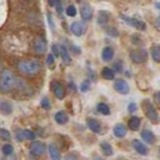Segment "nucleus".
<instances>
[{
    "instance_id": "nucleus-17",
    "label": "nucleus",
    "mask_w": 160,
    "mask_h": 160,
    "mask_svg": "<svg viewBox=\"0 0 160 160\" xmlns=\"http://www.w3.org/2000/svg\"><path fill=\"white\" fill-rule=\"evenodd\" d=\"M0 111L4 115H9L13 111L12 104L6 100H0Z\"/></svg>"
},
{
    "instance_id": "nucleus-21",
    "label": "nucleus",
    "mask_w": 160,
    "mask_h": 160,
    "mask_svg": "<svg viewBox=\"0 0 160 160\" xmlns=\"http://www.w3.org/2000/svg\"><path fill=\"white\" fill-rule=\"evenodd\" d=\"M140 124H141V119L138 116H132L128 121V127L132 131H137L140 127Z\"/></svg>"
},
{
    "instance_id": "nucleus-32",
    "label": "nucleus",
    "mask_w": 160,
    "mask_h": 160,
    "mask_svg": "<svg viewBox=\"0 0 160 160\" xmlns=\"http://www.w3.org/2000/svg\"><path fill=\"white\" fill-rule=\"evenodd\" d=\"M113 70L115 72L117 73H121L122 70H123V65H122V62L119 61V60H117V61H115L113 63Z\"/></svg>"
},
{
    "instance_id": "nucleus-6",
    "label": "nucleus",
    "mask_w": 160,
    "mask_h": 160,
    "mask_svg": "<svg viewBox=\"0 0 160 160\" xmlns=\"http://www.w3.org/2000/svg\"><path fill=\"white\" fill-rule=\"evenodd\" d=\"M45 151H46V146H45V144L43 142H40V141L33 142L29 147V152L34 157L42 156L45 153Z\"/></svg>"
},
{
    "instance_id": "nucleus-35",
    "label": "nucleus",
    "mask_w": 160,
    "mask_h": 160,
    "mask_svg": "<svg viewBox=\"0 0 160 160\" xmlns=\"http://www.w3.org/2000/svg\"><path fill=\"white\" fill-rule=\"evenodd\" d=\"M89 87H90L89 81L88 80H84V81L81 83V85H80V90H81L82 92H87L89 90Z\"/></svg>"
},
{
    "instance_id": "nucleus-1",
    "label": "nucleus",
    "mask_w": 160,
    "mask_h": 160,
    "mask_svg": "<svg viewBox=\"0 0 160 160\" xmlns=\"http://www.w3.org/2000/svg\"><path fill=\"white\" fill-rule=\"evenodd\" d=\"M16 84V78L14 77L11 71L9 70H4L0 74V91L2 92H9L14 88Z\"/></svg>"
},
{
    "instance_id": "nucleus-29",
    "label": "nucleus",
    "mask_w": 160,
    "mask_h": 160,
    "mask_svg": "<svg viewBox=\"0 0 160 160\" xmlns=\"http://www.w3.org/2000/svg\"><path fill=\"white\" fill-rule=\"evenodd\" d=\"M0 137L5 141H9L11 140V133L6 129H0Z\"/></svg>"
},
{
    "instance_id": "nucleus-34",
    "label": "nucleus",
    "mask_w": 160,
    "mask_h": 160,
    "mask_svg": "<svg viewBox=\"0 0 160 160\" xmlns=\"http://www.w3.org/2000/svg\"><path fill=\"white\" fill-rule=\"evenodd\" d=\"M51 50H52V54L54 55L55 57L60 56V47H59V45H57V44H52Z\"/></svg>"
},
{
    "instance_id": "nucleus-18",
    "label": "nucleus",
    "mask_w": 160,
    "mask_h": 160,
    "mask_svg": "<svg viewBox=\"0 0 160 160\" xmlns=\"http://www.w3.org/2000/svg\"><path fill=\"white\" fill-rule=\"evenodd\" d=\"M140 136H141V138L148 144H152L155 141V135L153 134L152 131H150V130H148V129L142 130Z\"/></svg>"
},
{
    "instance_id": "nucleus-16",
    "label": "nucleus",
    "mask_w": 160,
    "mask_h": 160,
    "mask_svg": "<svg viewBox=\"0 0 160 160\" xmlns=\"http://www.w3.org/2000/svg\"><path fill=\"white\" fill-rule=\"evenodd\" d=\"M54 120H55V122H56L57 124L64 125V124H66L69 121V117L64 111L60 110V111L56 112V114L54 115Z\"/></svg>"
},
{
    "instance_id": "nucleus-5",
    "label": "nucleus",
    "mask_w": 160,
    "mask_h": 160,
    "mask_svg": "<svg viewBox=\"0 0 160 160\" xmlns=\"http://www.w3.org/2000/svg\"><path fill=\"white\" fill-rule=\"evenodd\" d=\"M120 18H121L127 25H129V26H131V27L137 29V30H140V31H144V30L146 29V24H145L143 21H141V20H139V19L130 17V16L123 15V14L120 15Z\"/></svg>"
},
{
    "instance_id": "nucleus-33",
    "label": "nucleus",
    "mask_w": 160,
    "mask_h": 160,
    "mask_svg": "<svg viewBox=\"0 0 160 160\" xmlns=\"http://www.w3.org/2000/svg\"><path fill=\"white\" fill-rule=\"evenodd\" d=\"M40 105H41V107L45 110H49L50 108H51V105H50V101L49 99L47 97H44L42 98L41 102H40Z\"/></svg>"
},
{
    "instance_id": "nucleus-12",
    "label": "nucleus",
    "mask_w": 160,
    "mask_h": 160,
    "mask_svg": "<svg viewBox=\"0 0 160 160\" xmlns=\"http://www.w3.org/2000/svg\"><path fill=\"white\" fill-rule=\"evenodd\" d=\"M86 124H87V127L91 130L92 132L96 133V134L101 132V124H100L96 119L88 118L86 120Z\"/></svg>"
},
{
    "instance_id": "nucleus-41",
    "label": "nucleus",
    "mask_w": 160,
    "mask_h": 160,
    "mask_svg": "<svg viewBox=\"0 0 160 160\" xmlns=\"http://www.w3.org/2000/svg\"><path fill=\"white\" fill-rule=\"evenodd\" d=\"M155 26H156V28L160 31V15L157 17V19H156V22H155Z\"/></svg>"
},
{
    "instance_id": "nucleus-42",
    "label": "nucleus",
    "mask_w": 160,
    "mask_h": 160,
    "mask_svg": "<svg viewBox=\"0 0 160 160\" xmlns=\"http://www.w3.org/2000/svg\"><path fill=\"white\" fill-rule=\"evenodd\" d=\"M48 4L50 5V6H54L55 5V0H47Z\"/></svg>"
},
{
    "instance_id": "nucleus-38",
    "label": "nucleus",
    "mask_w": 160,
    "mask_h": 160,
    "mask_svg": "<svg viewBox=\"0 0 160 160\" xmlns=\"http://www.w3.org/2000/svg\"><path fill=\"white\" fill-rule=\"evenodd\" d=\"M127 109H128V111H129L130 113L135 112V111H136V110H137V105H136V103H134V102H130V103L128 104Z\"/></svg>"
},
{
    "instance_id": "nucleus-15",
    "label": "nucleus",
    "mask_w": 160,
    "mask_h": 160,
    "mask_svg": "<svg viewBox=\"0 0 160 160\" xmlns=\"http://www.w3.org/2000/svg\"><path fill=\"white\" fill-rule=\"evenodd\" d=\"M113 133L117 138H123L127 134V128L122 123H118L113 128Z\"/></svg>"
},
{
    "instance_id": "nucleus-25",
    "label": "nucleus",
    "mask_w": 160,
    "mask_h": 160,
    "mask_svg": "<svg viewBox=\"0 0 160 160\" xmlns=\"http://www.w3.org/2000/svg\"><path fill=\"white\" fill-rule=\"evenodd\" d=\"M48 151H49V155L53 160H59L61 158V155H60V152L58 148L55 146L54 144H49L48 146Z\"/></svg>"
},
{
    "instance_id": "nucleus-40",
    "label": "nucleus",
    "mask_w": 160,
    "mask_h": 160,
    "mask_svg": "<svg viewBox=\"0 0 160 160\" xmlns=\"http://www.w3.org/2000/svg\"><path fill=\"white\" fill-rule=\"evenodd\" d=\"M155 101H156V104L158 106H160V90L155 94Z\"/></svg>"
},
{
    "instance_id": "nucleus-22",
    "label": "nucleus",
    "mask_w": 160,
    "mask_h": 160,
    "mask_svg": "<svg viewBox=\"0 0 160 160\" xmlns=\"http://www.w3.org/2000/svg\"><path fill=\"white\" fill-rule=\"evenodd\" d=\"M109 20V14L108 12L104 11V10H100L98 12V17H97V23L100 26H104L108 23Z\"/></svg>"
},
{
    "instance_id": "nucleus-43",
    "label": "nucleus",
    "mask_w": 160,
    "mask_h": 160,
    "mask_svg": "<svg viewBox=\"0 0 160 160\" xmlns=\"http://www.w3.org/2000/svg\"><path fill=\"white\" fill-rule=\"evenodd\" d=\"M155 6H156L157 9L160 10V2H156V3H155Z\"/></svg>"
},
{
    "instance_id": "nucleus-30",
    "label": "nucleus",
    "mask_w": 160,
    "mask_h": 160,
    "mask_svg": "<svg viewBox=\"0 0 160 160\" xmlns=\"http://www.w3.org/2000/svg\"><path fill=\"white\" fill-rule=\"evenodd\" d=\"M106 33L109 35V36H111V37H118L119 36V32H118V30L113 27V26H109L106 28Z\"/></svg>"
},
{
    "instance_id": "nucleus-3",
    "label": "nucleus",
    "mask_w": 160,
    "mask_h": 160,
    "mask_svg": "<svg viewBox=\"0 0 160 160\" xmlns=\"http://www.w3.org/2000/svg\"><path fill=\"white\" fill-rule=\"evenodd\" d=\"M141 108L143 110L145 116L150 120V122L153 124H158L160 122L159 114L157 112V110L153 106V104L150 102V100L148 99L143 100L141 103Z\"/></svg>"
},
{
    "instance_id": "nucleus-39",
    "label": "nucleus",
    "mask_w": 160,
    "mask_h": 160,
    "mask_svg": "<svg viewBox=\"0 0 160 160\" xmlns=\"http://www.w3.org/2000/svg\"><path fill=\"white\" fill-rule=\"evenodd\" d=\"M47 21H48V24H49V26L51 29H54V21H53V18H52V15L48 13L47 14Z\"/></svg>"
},
{
    "instance_id": "nucleus-2",
    "label": "nucleus",
    "mask_w": 160,
    "mask_h": 160,
    "mask_svg": "<svg viewBox=\"0 0 160 160\" xmlns=\"http://www.w3.org/2000/svg\"><path fill=\"white\" fill-rule=\"evenodd\" d=\"M18 68L22 73L28 75H35L40 71L41 64L36 59H28L20 62L18 64Z\"/></svg>"
},
{
    "instance_id": "nucleus-24",
    "label": "nucleus",
    "mask_w": 160,
    "mask_h": 160,
    "mask_svg": "<svg viewBox=\"0 0 160 160\" xmlns=\"http://www.w3.org/2000/svg\"><path fill=\"white\" fill-rule=\"evenodd\" d=\"M100 149H101L102 153L105 155V156H111V155L113 154L112 146L106 141H102L101 143H100Z\"/></svg>"
},
{
    "instance_id": "nucleus-9",
    "label": "nucleus",
    "mask_w": 160,
    "mask_h": 160,
    "mask_svg": "<svg viewBox=\"0 0 160 160\" xmlns=\"http://www.w3.org/2000/svg\"><path fill=\"white\" fill-rule=\"evenodd\" d=\"M132 145L135 151L140 155H144L145 156V155H147L149 152V149L146 147V145L143 144L141 141H139L138 139H134L132 141Z\"/></svg>"
},
{
    "instance_id": "nucleus-8",
    "label": "nucleus",
    "mask_w": 160,
    "mask_h": 160,
    "mask_svg": "<svg viewBox=\"0 0 160 160\" xmlns=\"http://www.w3.org/2000/svg\"><path fill=\"white\" fill-rule=\"evenodd\" d=\"M51 89L54 93V95L56 96L57 99L62 100L65 96V91H64V87L62 86V84L58 82V81H53L51 82Z\"/></svg>"
},
{
    "instance_id": "nucleus-27",
    "label": "nucleus",
    "mask_w": 160,
    "mask_h": 160,
    "mask_svg": "<svg viewBox=\"0 0 160 160\" xmlns=\"http://www.w3.org/2000/svg\"><path fill=\"white\" fill-rule=\"evenodd\" d=\"M96 109L98 112H100L103 115H110V113H111V110H110L109 106L104 102H99L96 106Z\"/></svg>"
},
{
    "instance_id": "nucleus-36",
    "label": "nucleus",
    "mask_w": 160,
    "mask_h": 160,
    "mask_svg": "<svg viewBox=\"0 0 160 160\" xmlns=\"http://www.w3.org/2000/svg\"><path fill=\"white\" fill-rule=\"evenodd\" d=\"M55 63V56L53 54H48V56L46 58V64L48 65V66H53Z\"/></svg>"
},
{
    "instance_id": "nucleus-26",
    "label": "nucleus",
    "mask_w": 160,
    "mask_h": 160,
    "mask_svg": "<svg viewBox=\"0 0 160 160\" xmlns=\"http://www.w3.org/2000/svg\"><path fill=\"white\" fill-rule=\"evenodd\" d=\"M101 75H102V77L106 80H113L115 77V71L109 67H104L101 71Z\"/></svg>"
},
{
    "instance_id": "nucleus-31",
    "label": "nucleus",
    "mask_w": 160,
    "mask_h": 160,
    "mask_svg": "<svg viewBox=\"0 0 160 160\" xmlns=\"http://www.w3.org/2000/svg\"><path fill=\"white\" fill-rule=\"evenodd\" d=\"M66 14L68 15L69 17H74L76 16L77 14V9L74 5H69V6L66 8Z\"/></svg>"
},
{
    "instance_id": "nucleus-13",
    "label": "nucleus",
    "mask_w": 160,
    "mask_h": 160,
    "mask_svg": "<svg viewBox=\"0 0 160 160\" xmlns=\"http://www.w3.org/2000/svg\"><path fill=\"white\" fill-rule=\"evenodd\" d=\"M70 30H71V32H72L73 35H75V36H77V37H80V36H82V35H83L85 28H84L82 23L76 21V22H73L71 24V26H70Z\"/></svg>"
},
{
    "instance_id": "nucleus-4",
    "label": "nucleus",
    "mask_w": 160,
    "mask_h": 160,
    "mask_svg": "<svg viewBox=\"0 0 160 160\" xmlns=\"http://www.w3.org/2000/svg\"><path fill=\"white\" fill-rule=\"evenodd\" d=\"M129 57L132 60V62H134L135 64H141L147 61L148 54L145 49L140 48V49L132 50V51L129 53Z\"/></svg>"
},
{
    "instance_id": "nucleus-7",
    "label": "nucleus",
    "mask_w": 160,
    "mask_h": 160,
    "mask_svg": "<svg viewBox=\"0 0 160 160\" xmlns=\"http://www.w3.org/2000/svg\"><path fill=\"white\" fill-rule=\"evenodd\" d=\"M113 87L115 89V91H117L119 94H122V95H126L130 91V87H129L128 83L123 79H116L115 80Z\"/></svg>"
},
{
    "instance_id": "nucleus-23",
    "label": "nucleus",
    "mask_w": 160,
    "mask_h": 160,
    "mask_svg": "<svg viewBox=\"0 0 160 160\" xmlns=\"http://www.w3.org/2000/svg\"><path fill=\"white\" fill-rule=\"evenodd\" d=\"M151 56L154 62L159 63L160 62V44H154L151 46Z\"/></svg>"
},
{
    "instance_id": "nucleus-10",
    "label": "nucleus",
    "mask_w": 160,
    "mask_h": 160,
    "mask_svg": "<svg viewBox=\"0 0 160 160\" xmlns=\"http://www.w3.org/2000/svg\"><path fill=\"white\" fill-rule=\"evenodd\" d=\"M33 46H34V50H35V51H36L37 53H39V54L45 53V51H46V49H47L46 41H45V40L43 38H41V37L35 39Z\"/></svg>"
},
{
    "instance_id": "nucleus-37",
    "label": "nucleus",
    "mask_w": 160,
    "mask_h": 160,
    "mask_svg": "<svg viewBox=\"0 0 160 160\" xmlns=\"http://www.w3.org/2000/svg\"><path fill=\"white\" fill-rule=\"evenodd\" d=\"M55 7H56V11L59 14H61L63 12V6L61 0H55Z\"/></svg>"
},
{
    "instance_id": "nucleus-20",
    "label": "nucleus",
    "mask_w": 160,
    "mask_h": 160,
    "mask_svg": "<svg viewBox=\"0 0 160 160\" xmlns=\"http://www.w3.org/2000/svg\"><path fill=\"white\" fill-rule=\"evenodd\" d=\"M59 47H60V56L62 58V61L64 62V64L70 65V63H71V57H70L67 48L64 45H59Z\"/></svg>"
},
{
    "instance_id": "nucleus-19",
    "label": "nucleus",
    "mask_w": 160,
    "mask_h": 160,
    "mask_svg": "<svg viewBox=\"0 0 160 160\" xmlns=\"http://www.w3.org/2000/svg\"><path fill=\"white\" fill-rule=\"evenodd\" d=\"M114 56V51L111 47L109 46H106L104 47L102 52H101V58L104 62H108V61H111L112 58Z\"/></svg>"
},
{
    "instance_id": "nucleus-11",
    "label": "nucleus",
    "mask_w": 160,
    "mask_h": 160,
    "mask_svg": "<svg viewBox=\"0 0 160 160\" xmlns=\"http://www.w3.org/2000/svg\"><path fill=\"white\" fill-rule=\"evenodd\" d=\"M80 14H81L82 19L85 20V21H89V20H91L93 17V11H92L91 6L88 4H84L81 7V9H80Z\"/></svg>"
},
{
    "instance_id": "nucleus-14",
    "label": "nucleus",
    "mask_w": 160,
    "mask_h": 160,
    "mask_svg": "<svg viewBox=\"0 0 160 160\" xmlns=\"http://www.w3.org/2000/svg\"><path fill=\"white\" fill-rule=\"evenodd\" d=\"M35 138H36V134H35L33 131H31V130H28V129L22 130V131L18 132V134H17V139L19 141H22L24 139L34 140Z\"/></svg>"
},
{
    "instance_id": "nucleus-28",
    "label": "nucleus",
    "mask_w": 160,
    "mask_h": 160,
    "mask_svg": "<svg viewBox=\"0 0 160 160\" xmlns=\"http://www.w3.org/2000/svg\"><path fill=\"white\" fill-rule=\"evenodd\" d=\"M13 146L11 144H4L2 146V153L6 156H9L13 153Z\"/></svg>"
}]
</instances>
